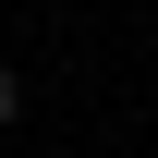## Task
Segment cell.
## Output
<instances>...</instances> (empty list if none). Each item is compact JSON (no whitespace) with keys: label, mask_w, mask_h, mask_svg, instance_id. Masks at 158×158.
Listing matches in <instances>:
<instances>
[{"label":"cell","mask_w":158,"mask_h":158,"mask_svg":"<svg viewBox=\"0 0 158 158\" xmlns=\"http://www.w3.org/2000/svg\"><path fill=\"white\" fill-rule=\"evenodd\" d=\"M12 110H24V85H12V61H0V122H12Z\"/></svg>","instance_id":"1"}]
</instances>
